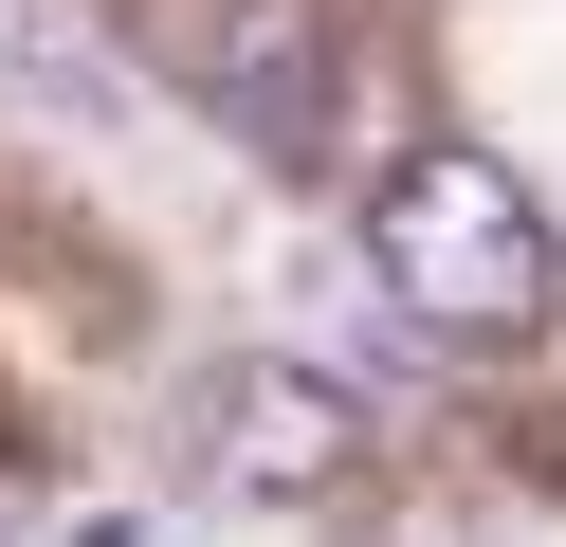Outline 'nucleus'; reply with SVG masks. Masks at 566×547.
<instances>
[{
	"mask_svg": "<svg viewBox=\"0 0 566 547\" xmlns=\"http://www.w3.org/2000/svg\"><path fill=\"white\" fill-rule=\"evenodd\" d=\"M366 274H384L402 328H530L566 292V238L493 146H402L384 201H366Z\"/></svg>",
	"mask_w": 566,
	"mask_h": 547,
	"instance_id": "f257e3e1",
	"label": "nucleus"
},
{
	"mask_svg": "<svg viewBox=\"0 0 566 547\" xmlns=\"http://www.w3.org/2000/svg\"><path fill=\"white\" fill-rule=\"evenodd\" d=\"M201 456H220L238 493H347L366 401H347L329 365H293V347H238L220 383H201Z\"/></svg>",
	"mask_w": 566,
	"mask_h": 547,
	"instance_id": "f03ea898",
	"label": "nucleus"
},
{
	"mask_svg": "<svg viewBox=\"0 0 566 547\" xmlns=\"http://www.w3.org/2000/svg\"><path fill=\"white\" fill-rule=\"evenodd\" d=\"M220 128L256 165H329V0H220Z\"/></svg>",
	"mask_w": 566,
	"mask_h": 547,
	"instance_id": "7ed1b4c3",
	"label": "nucleus"
},
{
	"mask_svg": "<svg viewBox=\"0 0 566 547\" xmlns=\"http://www.w3.org/2000/svg\"><path fill=\"white\" fill-rule=\"evenodd\" d=\"M0 92H19V109H55V128H111V109H128V73L92 55L55 0H0Z\"/></svg>",
	"mask_w": 566,
	"mask_h": 547,
	"instance_id": "20e7f679",
	"label": "nucleus"
}]
</instances>
